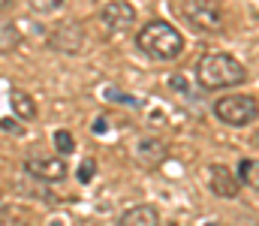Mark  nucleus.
I'll use <instances>...</instances> for the list:
<instances>
[{
  "mask_svg": "<svg viewBox=\"0 0 259 226\" xmlns=\"http://www.w3.org/2000/svg\"><path fill=\"white\" fill-rule=\"evenodd\" d=\"M196 78L202 87L208 91H220V87H235L247 78V70L241 67L238 58L226 55V52H211V55H202L199 64H196Z\"/></svg>",
  "mask_w": 259,
  "mask_h": 226,
  "instance_id": "1",
  "label": "nucleus"
},
{
  "mask_svg": "<svg viewBox=\"0 0 259 226\" xmlns=\"http://www.w3.org/2000/svg\"><path fill=\"white\" fill-rule=\"evenodd\" d=\"M136 46L154 61H175L184 52V36L169 21H148L136 33Z\"/></svg>",
  "mask_w": 259,
  "mask_h": 226,
  "instance_id": "2",
  "label": "nucleus"
},
{
  "mask_svg": "<svg viewBox=\"0 0 259 226\" xmlns=\"http://www.w3.org/2000/svg\"><path fill=\"white\" fill-rule=\"evenodd\" d=\"M169 6H172V12L178 18H184L190 27L205 30V33H217L226 24L223 6L217 0H172Z\"/></svg>",
  "mask_w": 259,
  "mask_h": 226,
  "instance_id": "3",
  "label": "nucleus"
},
{
  "mask_svg": "<svg viewBox=\"0 0 259 226\" xmlns=\"http://www.w3.org/2000/svg\"><path fill=\"white\" fill-rule=\"evenodd\" d=\"M214 115L229 127H247L259 118V100L247 94H226L214 100Z\"/></svg>",
  "mask_w": 259,
  "mask_h": 226,
  "instance_id": "4",
  "label": "nucleus"
},
{
  "mask_svg": "<svg viewBox=\"0 0 259 226\" xmlns=\"http://www.w3.org/2000/svg\"><path fill=\"white\" fill-rule=\"evenodd\" d=\"M49 42H52V49H58V52L78 55V52H84V46H88V30H84L78 21H64V24H58V27L52 30Z\"/></svg>",
  "mask_w": 259,
  "mask_h": 226,
  "instance_id": "5",
  "label": "nucleus"
},
{
  "mask_svg": "<svg viewBox=\"0 0 259 226\" xmlns=\"http://www.w3.org/2000/svg\"><path fill=\"white\" fill-rule=\"evenodd\" d=\"M100 21L109 27V30H118L124 33L136 24V9L130 6L127 0H109L103 9H100Z\"/></svg>",
  "mask_w": 259,
  "mask_h": 226,
  "instance_id": "6",
  "label": "nucleus"
},
{
  "mask_svg": "<svg viewBox=\"0 0 259 226\" xmlns=\"http://www.w3.org/2000/svg\"><path fill=\"white\" fill-rule=\"evenodd\" d=\"M208 187H211V193L220 196V199H235V196L241 193L238 175H232V172H229L226 166H220V163H214V166L208 169Z\"/></svg>",
  "mask_w": 259,
  "mask_h": 226,
  "instance_id": "7",
  "label": "nucleus"
},
{
  "mask_svg": "<svg viewBox=\"0 0 259 226\" xmlns=\"http://www.w3.org/2000/svg\"><path fill=\"white\" fill-rule=\"evenodd\" d=\"M133 157L142 166H160L169 157V145L163 139H157V136H139L136 145H133Z\"/></svg>",
  "mask_w": 259,
  "mask_h": 226,
  "instance_id": "8",
  "label": "nucleus"
},
{
  "mask_svg": "<svg viewBox=\"0 0 259 226\" xmlns=\"http://www.w3.org/2000/svg\"><path fill=\"white\" fill-rule=\"evenodd\" d=\"M24 169H27V175L39 178V181H61V178H66V163L61 157H30L24 163Z\"/></svg>",
  "mask_w": 259,
  "mask_h": 226,
  "instance_id": "9",
  "label": "nucleus"
},
{
  "mask_svg": "<svg viewBox=\"0 0 259 226\" xmlns=\"http://www.w3.org/2000/svg\"><path fill=\"white\" fill-rule=\"evenodd\" d=\"M118 226H160V211L154 205H133L121 214Z\"/></svg>",
  "mask_w": 259,
  "mask_h": 226,
  "instance_id": "10",
  "label": "nucleus"
},
{
  "mask_svg": "<svg viewBox=\"0 0 259 226\" xmlns=\"http://www.w3.org/2000/svg\"><path fill=\"white\" fill-rule=\"evenodd\" d=\"M9 103H12V112H15V118L18 121H36V115H39V109H36V100L27 94V91H21V87H15L12 94H9Z\"/></svg>",
  "mask_w": 259,
  "mask_h": 226,
  "instance_id": "11",
  "label": "nucleus"
},
{
  "mask_svg": "<svg viewBox=\"0 0 259 226\" xmlns=\"http://www.w3.org/2000/svg\"><path fill=\"white\" fill-rule=\"evenodd\" d=\"M238 181L241 184H247V187H253V190H259V160H241L238 163Z\"/></svg>",
  "mask_w": 259,
  "mask_h": 226,
  "instance_id": "12",
  "label": "nucleus"
},
{
  "mask_svg": "<svg viewBox=\"0 0 259 226\" xmlns=\"http://www.w3.org/2000/svg\"><path fill=\"white\" fill-rule=\"evenodd\" d=\"M18 42H21V33H18V27H15L12 21L0 18V52H12Z\"/></svg>",
  "mask_w": 259,
  "mask_h": 226,
  "instance_id": "13",
  "label": "nucleus"
},
{
  "mask_svg": "<svg viewBox=\"0 0 259 226\" xmlns=\"http://www.w3.org/2000/svg\"><path fill=\"white\" fill-rule=\"evenodd\" d=\"M52 139H55L58 154H72V151H75V142H72V133H69V130H58Z\"/></svg>",
  "mask_w": 259,
  "mask_h": 226,
  "instance_id": "14",
  "label": "nucleus"
},
{
  "mask_svg": "<svg viewBox=\"0 0 259 226\" xmlns=\"http://www.w3.org/2000/svg\"><path fill=\"white\" fill-rule=\"evenodd\" d=\"M0 130H6V133H15V136H18V133H21V124H18V121L3 118V121H0Z\"/></svg>",
  "mask_w": 259,
  "mask_h": 226,
  "instance_id": "15",
  "label": "nucleus"
},
{
  "mask_svg": "<svg viewBox=\"0 0 259 226\" xmlns=\"http://www.w3.org/2000/svg\"><path fill=\"white\" fill-rule=\"evenodd\" d=\"M94 178V160H88L81 169H78V181H91Z\"/></svg>",
  "mask_w": 259,
  "mask_h": 226,
  "instance_id": "16",
  "label": "nucleus"
},
{
  "mask_svg": "<svg viewBox=\"0 0 259 226\" xmlns=\"http://www.w3.org/2000/svg\"><path fill=\"white\" fill-rule=\"evenodd\" d=\"M64 0H30V6H36V9H55V6H61Z\"/></svg>",
  "mask_w": 259,
  "mask_h": 226,
  "instance_id": "17",
  "label": "nucleus"
},
{
  "mask_svg": "<svg viewBox=\"0 0 259 226\" xmlns=\"http://www.w3.org/2000/svg\"><path fill=\"white\" fill-rule=\"evenodd\" d=\"M0 226H33L27 220H18V217H0Z\"/></svg>",
  "mask_w": 259,
  "mask_h": 226,
  "instance_id": "18",
  "label": "nucleus"
},
{
  "mask_svg": "<svg viewBox=\"0 0 259 226\" xmlns=\"http://www.w3.org/2000/svg\"><path fill=\"white\" fill-rule=\"evenodd\" d=\"M253 145H256V148H259V130H256V136H253Z\"/></svg>",
  "mask_w": 259,
  "mask_h": 226,
  "instance_id": "19",
  "label": "nucleus"
},
{
  "mask_svg": "<svg viewBox=\"0 0 259 226\" xmlns=\"http://www.w3.org/2000/svg\"><path fill=\"white\" fill-rule=\"evenodd\" d=\"M6 3H12V0H0V9H3V6H6Z\"/></svg>",
  "mask_w": 259,
  "mask_h": 226,
  "instance_id": "20",
  "label": "nucleus"
}]
</instances>
